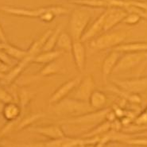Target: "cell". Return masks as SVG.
I'll return each instance as SVG.
<instances>
[{"label":"cell","instance_id":"6da1fadb","mask_svg":"<svg viewBox=\"0 0 147 147\" xmlns=\"http://www.w3.org/2000/svg\"><path fill=\"white\" fill-rule=\"evenodd\" d=\"M89 20V14L83 10H76L72 16L71 19V34L72 38L76 41L80 39L82 36L83 31L86 27Z\"/></svg>","mask_w":147,"mask_h":147},{"label":"cell","instance_id":"7a4b0ae2","mask_svg":"<svg viewBox=\"0 0 147 147\" xmlns=\"http://www.w3.org/2000/svg\"><path fill=\"white\" fill-rule=\"evenodd\" d=\"M126 36L127 35L124 32H116L111 34L103 35L93 41L91 45L92 48L98 49L108 48L121 43L125 39Z\"/></svg>","mask_w":147,"mask_h":147},{"label":"cell","instance_id":"3957f363","mask_svg":"<svg viewBox=\"0 0 147 147\" xmlns=\"http://www.w3.org/2000/svg\"><path fill=\"white\" fill-rule=\"evenodd\" d=\"M147 57V53L145 52H132L124 56L116 65L115 70H125L136 66L143 61Z\"/></svg>","mask_w":147,"mask_h":147},{"label":"cell","instance_id":"277c9868","mask_svg":"<svg viewBox=\"0 0 147 147\" xmlns=\"http://www.w3.org/2000/svg\"><path fill=\"white\" fill-rule=\"evenodd\" d=\"M118 84L120 88L130 92H141L147 89V77L119 81Z\"/></svg>","mask_w":147,"mask_h":147},{"label":"cell","instance_id":"5b68a950","mask_svg":"<svg viewBox=\"0 0 147 147\" xmlns=\"http://www.w3.org/2000/svg\"><path fill=\"white\" fill-rule=\"evenodd\" d=\"M72 52L76 67L78 68L79 70L82 71L84 68V65H85V48H84V46L83 45L82 43H80L79 41H75L72 44Z\"/></svg>","mask_w":147,"mask_h":147},{"label":"cell","instance_id":"8992f818","mask_svg":"<svg viewBox=\"0 0 147 147\" xmlns=\"http://www.w3.org/2000/svg\"><path fill=\"white\" fill-rule=\"evenodd\" d=\"M79 82L78 79H74V80H71L68 82H66L63 85H61L57 92H55V93L52 96V97L49 99V101L51 103H55V102H58L61 99H62L65 97L67 94L70 92L72 91V89L76 85V84Z\"/></svg>","mask_w":147,"mask_h":147},{"label":"cell","instance_id":"52a82bcc","mask_svg":"<svg viewBox=\"0 0 147 147\" xmlns=\"http://www.w3.org/2000/svg\"><path fill=\"white\" fill-rule=\"evenodd\" d=\"M93 87H94V80L92 76H87L80 86L76 92V96L79 99H84V100L88 99L92 93Z\"/></svg>","mask_w":147,"mask_h":147},{"label":"cell","instance_id":"ba28073f","mask_svg":"<svg viewBox=\"0 0 147 147\" xmlns=\"http://www.w3.org/2000/svg\"><path fill=\"white\" fill-rule=\"evenodd\" d=\"M118 59H119V53L117 52H112L103 61V69H102L103 78H106L112 72L113 69L115 68Z\"/></svg>","mask_w":147,"mask_h":147},{"label":"cell","instance_id":"9c48e42d","mask_svg":"<svg viewBox=\"0 0 147 147\" xmlns=\"http://www.w3.org/2000/svg\"><path fill=\"white\" fill-rule=\"evenodd\" d=\"M126 15L127 14L122 10H116V11L107 14L106 19H105V22L103 26L104 30H109L110 28H111L113 26H115L119 22L123 19L126 17Z\"/></svg>","mask_w":147,"mask_h":147},{"label":"cell","instance_id":"30bf717a","mask_svg":"<svg viewBox=\"0 0 147 147\" xmlns=\"http://www.w3.org/2000/svg\"><path fill=\"white\" fill-rule=\"evenodd\" d=\"M115 50L128 52V53L147 51V42H134V43L123 45L116 47Z\"/></svg>","mask_w":147,"mask_h":147},{"label":"cell","instance_id":"8fae6325","mask_svg":"<svg viewBox=\"0 0 147 147\" xmlns=\"http://www.w3.org/2000/svg\"><path fill=\"white\" fill-rule=\"evenodd\" d=\"M106 96L101 92L99 91H95L92 93L90 96V103L93 107L99 108L103 107L106 103Z\"/></svg>","mask_w":147,"mask_h":147},{"label":"cell","instance_id":"7c38bea8","mask_svg":"<svg viewBox=\"0 0 147 147\" xmlns=\"http://www.w3.org/2000/svg\"><path fill=\"white\" fill-rule=\"evenodd\" d=\"M106 17H107V13L106 14H103L101 17L99 18V19H98V21L96 22L95 24L93 25L92 27L91 28V29H90V30L86 33L83 36L82 41H85V40H87L88 38H92L93 35L96 34V33L100 30V28L104 26V22H105Z\"/></svg>","mask_w":147,"mask_h":147},{"label":"cell","instance_id":"4fadbf2b","mask_svg":"<svg viewBox=\"0 0 147 147\" xmlns=\"http://www.w3.org/2000/svg\"><path fill=\"white\" fill-rule=\"evenodd\" d=\"M37 131L51 138H61L64 136V134L61 130V129L56 126L39 128L37 130Z\"/></svg>","mask_w":147,"mask_h":147},{"label":"cell","instance_id":"5bb4252c","mask_svg":"<svg viewBox=\"0 0 147 147\" xmlns=\"http://www.w3.org/2000/svg\"><path fill=\"white\" fill-rule=\"evenodd\" d=\"M19 113H20L19 107L17 105L14 104V103H9V104H7V106L5 107V108H4V117L7 120L14 119L16 117L18 116Z\"/></svg>","mask_w":147,"mask_h":147},{"label":"cell","instance_id":"9a60e30c","mask_svg":"<svg viewBox=\"0 0 147 147\" xmlns=\"http://www.w3.org/2000/svg\"><path fill=\"white\" fill-rule=\"evenodd\" d=\"M60 55H61V52L60 51H46V53H42V54L39 55L38 57H37L34 60V62H37V63H49L52 61L57 58Z\"/></svg>","mask_w":147,"mask_h":147},{"label":"cell","instance_id":"2e32d148","mask_svg":"<svg viewBox=\"0 0 147 147\" xmlns=\"http://www.w3.org/2000/svg\"><path fill=\"white\" fill-rule=\"evenodd\" d=\"M61 109H63V111H69V112L76 113L78 111H81L82 110L87 109V107H85L84 104H79L76 102H72V101H69L66 102L65 103L62 104V107H61Z\"/></svg>","mask_w":147,"mask_h":147},{"label":"cell","instance_id":"e0dca14e","mask_svg":"<svg viewBox=\"0 0 147 147\" xmlns=\"http://www.w3.org/2000/svg\"><path fill=\"white\" fill-rule=\"evenodd\" d=\"M57 47L65 50L72 51V44L71 39L67 34H62L57 39Z\"/></svg>","mask_w":147,"mask_h":147},{"label":"cell","instance_id":"ac0fdd59","mask_svg":"<svg viewBox=\"0 0 147 147\" xmlns=\"http://www.w3.org/2000/svg\"><path fill=\"white\" fill-rule=\"evenodd\" d=\"M1 47H4L5 50L7 51L8 54L14 57H16V58H22V57H24L26 55V53L25 51H22V50H21L19 49L10 46V45H5V46L2 45Z\"/></svg>","mask_w":147,"mask_h":147},{"label":"cell","instance_id":"d6986e66","mask_svg":"<svg viewBox=\"0 0 147 147\" xmlns=\"http://www.w3.org/2000/svg\"><path fill=\"white\" fill-rule=\"evenodd\" d=\"M58 33L59 30H57L56 32V34H54L53 35H52L50 38H48L47 41L45 42V44L44 46H43V50H44L45 52L49 51L50 49H52L53 48L55 43H56V41L58 39Z\"/></svg>","mask_w":147,"mask_h":147},{"label":"cell","instance_id":"ffe728a7","mask_svg":"<svg viewBox=\"0 0 147 147\" xmlns=\"http://www.w3.org/2000/svg\"><path fill=\"white\" fill-rule=\"evenodd\" d=\"M58 71V66L55 64H49L47 66H45L42 71H41V74L42 75H49V74H53V73H56Z\"/></svg>","mask_w":147,"mask_h":147},{"label":"cell","instance_id":"44dd1931","mask_svg":"<svg viewBox=\"0 0 147 147\" xmlns=\"http://www.w3.org/2000/svg\"><path fill=\"white\" fill-rule=\"evenodd\" d=\"M140 19V17L138 14H131L129 15L127 18H125V22L128 24H135Z\"/></svg>","mask_w":147,"mask_h":147},{"label":"cell","instance_id":"7402d4cb","mask_svg":"<svg viewBox=\"0 0 147 147\" xmlns=\"http://www.w3.org/2000/svg\"><path fill=\"white\" fill-rule=\"evenodd\" d=\"M129 143L134 144V145H139V146H147V138L133 139V140H130Z\"/></svg>","mask_w":147,"mask_h":147},{"label":"cell","instance_id":"603a6c76","mask_svg":"<svg viewBox=\"0 0 147 147\" xmlns=\"http://www.w3.org/2000/svg\"><path fill=\"white\" fill-rule=\"evenodd\" d=\"M138 124H146L147 123V113H144L142 115H141V116L138 118L136 120Z\"/></svg>","mask_w":147,"mask_h":147},{"label":"cell","instance_id":"cb8c5ba5","mask_svg":"<svg viewBox=\"0 0 147 147\" xmlns=\"http://www.w3.org/2000/svg\"><path fill=\"white\" fill-rule=\"evenodd\" d=\"M146 113H147V108H146Z\"/></svg>","mask_w":147,"mask_h":147},{"label":"cell","instance_id":"d4e9b609","mask_svg":"<svg viewBox=\"0 0 147 147\" xmlns=\"http://www.w3.org/2000/svg\"><path fill=\"white\" fill-rule=\"evenodd\" d=\"M146 5H147V2H146Z\"/></svg>","mask_w":147,"mask_h":147}]
</instances>
